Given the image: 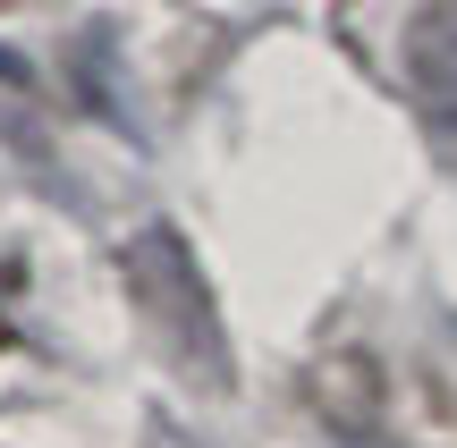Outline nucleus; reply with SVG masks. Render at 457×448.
<instances>
[{"instance_id":"1","label":"nucleus","mask_w":457,"mask_h":448,"mask_svg":"<svg viewBox=\"0 0 457 448\" xmlns=\"http://www.w3.org/2000/svg\"><path fill=\"white\" fill-rule=\"evenodd\" d=\"M407 68H415L424 110L432 118H457V0L424 9V26H415V43H407Z\"/></svg>"}]
</instances>
